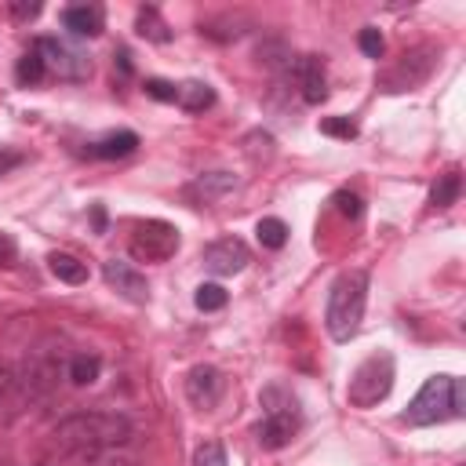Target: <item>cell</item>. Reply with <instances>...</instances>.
I'll return each instance as SVG.
<instances>
[{
    "mask_svg": "<svg viewBox=\"0 0 466 466\" xmlns=\"http://www.w3.org/2000/svg\"><path fill=\"white\" fill-rule=\"evenodd\" d=\"M131 433H135L131 419L120 411H73L51 430V441L62 455H87V451L124 448Z\"/></svg>",
    "mask_w": 466,
    "mask_h": 466,
    "instance_id": "obj_1",
    "label": "cell"
},
{
    "mask_svg": "<svg viewBox=\"0 0 466 466\" xmlns=\"http://www.w3.org/2000/svg\"><path fill=\"white\" fill-rule=\"evenodd\" d=\"M364 306H368V273L364 269H350L342 273L331 291H328V306H324V328L335 342H350L364 320Z\"/></svg>",
    "mask_w": 466,
    "mask_h": 466,
    "instance_id": "obj_2",
    "label": "cell"
},
{
    "mask_svg": "<svg viewBox=\"0 0 466 466\" xmlns=\"http://www.w3.org/2000/svg\"><path fill=\"white\" fill-rule=\"evenodd\" d=\"M462 415V382L455 375H430L422 382V390L411 397L404 422L411 426H433L444 419H459Z\"/></svg>",
    "mask_w": 466,
    "mask_h": 466,
    "instance_id": "obj_3",
    "label": "cell"
},
{
    "mask_svg": "<svg viewBox=\"0 0 466 466\" xmlns=\"http://www.w3.org/2000/svg\"><path fill=\"white\" fill-rule=\"evenodd\" d=\"M393 390V353H371L364 357L353 375H350V386H346V397L353 408H371L379 400H386V393Z\"/></svg>",
    "mask_w": 466,
    "mask_h": 466,
    "instance_id": "obj_4",
    "label": "cell"
},
{
    "mask_svg": "<svg viewBox=\"0 0 466 466\" xmlns=\"http://www.w3.org/2000/svg\"><path fill=\"white\" fill-rule=\"evenodd\" d=\"M33 51L44 58V69L55 73L58 80H87L91 76V58L58 36H40L33 44Z\"/></svg>",
    "mask_w": 466,
    "mask_h": 466,
    "instance_id": "obj_5",
    "label": "cell"
},
{
    "mask_svg": "<svg viewBox=\"0 0 466 466\" xmlns=\"http://www.w3.org/2000/svg\"><path fill=\"white\" fill-rule=\"evenodd\" d=\"M127 248H131V255L138 262H164V258H171L178 251V229L171 222H160V218L138 222Z\"/></svg>",
    "mask_w": 466,
    "mask_h": 466,
    "instance_id": "obj_6",
    "label": "cell"
},
{
    "mask_svg": "<svg viewBox=\"0 0 466 466\" xmlns=\"http://www.w3.org/2000/svg\"><path fill=\"white\" fill-rule=\"evenodd\" d=\"M433 66H437V47H411V51H404V55L382 73V87H386V91H411V87H419L422 80H430Z\"/></svg>",
    "mask_w": 466,
    "mask_h": 466,
    "instance_id": "obj_7",
    "label": "cell"
},
{
    "mask_svg": "<svg viewBox=\"0 0 466 466\" xmlns=\"http://www.w3.org/2000/svg\"><path fill=\"white\" fill-rule=\"evenodd\" d=\"M58 368H62V353L55 357L51 350H36L29 360H25V371L15 375V386H22V393L29 400H40L51 393L55 379H58Z\"/></svg>",
    "mask_w": 466,
    "mask_h": 466,
    "instance_id": "obj_8",
    "label": "cell"
},
{
    "mask_svg": "<svg viewBox=\"0 0 466 466\" xmlns=\"http://www.w3.org/2000/svg\"><path fill=\"white\" fill-rule=\"evenodd\" d=\"M251 262V251L240 237H218L204 248V269L215 277H233Z\"/></svg>",
    "mask_w": 466,
    "mask_h": 466,
    "instance_id": "obj_9",
    "label": "cell"
},
{
    "mask_svg": "<svg viewBox=\"0 0 466 466\" xmlns=\"http://www.w3.org/2000/svg\"><path fill=\"white\" fill-rule=\"evenodd\" d=\"M222 386H226V379H222V371L211 368V364H197V368H189V375H186V397H189V404H197V408H215L218 397H222Z\"/></svg>",
    "mask_w": 466,
    "mask_h": 466,
    "instance_id": "obj_10",
    "label": "cell"
},
{
    "mask_svg": "<svg viewBox=\"0 0 466 466\" xmlns=\"http://www.w3.org/2000/svg\"><path fill=\"white\" fill-rule=\"evenodd\" d=\"M102 277H106V284H109V288H116L127 302H146V299H149V284H146V277H142L131 262L109 258V262L102 266Z\"/></svg>",
    "mask_w": 466,
    "mask_h": 466,
    "instance_id": "obj_11",
    "label": "cell"
},
{
    "mask_svg": "<svg viewBox=\"0 0 466 466\" xmlns=\"http://www.w3.org/2000/svg\"><path fill=\"white\" fill-rule=\"evenodd\" d=\"M295 80H299V91H302V98L309 106L328 98V76H324V62L317 55H302L295 62Z\"/></svg>",
    "mask_w": 466,
    "mask_h": 466,
    "instance_id": "obj_12",
    "label": "cell"
},
{
    "mask_svg": "<svg viewBox=\"0 0 466 466\" xmlns=\"http://www.w3.org/2000/svg\"><path fill=\"white\" fill-rule=\"evenodd\" d=\"M299 430V411H266V419L258 422V444L262 448H284Z\"/></svg>",
    "mask_w": 466,
    "mask_h": 466,
    "instance_id": "obj_13",
    "label": "cell"
},
{
    "mask_svg": "<svg viewBox=\"0 0 466 466\" xmlns=\"http://www.w3.org/2000/svg\"><path fill=\"white\" fill-rule=\"evenodd\" d=\"M229 189H237V175H229V171H208V175H200V178H193L186 186V197L197 200V204H215Z\"/></svg>",
    "mask_w": 466,
    "mask_h": 466,
    "instance_id": "obj_14",
    "label": "cell"
},
{
    "mask_svg": "<svg viewBox=\"0 0 466 466\" xmlns=\"http://www.w3.org/2000/svg\"><path fill=\"white\" fill-rule=\"evenodd\" d=\"M102 7L95 4H73L62 11V25L73 33V36H98L102 33Z\"/></svg>",
    "mask_w": 466,
    "mask_h": 466,
    "instance_id": "obj_15",
    "label": "cell"
},
{
    "mask_svg": "<svg viewBox=\"0 0 466 466\" xmlns=\"http://www.w3.org/2000/svg\"><path fill=\"white\" fill-rule=\"evenodd\" d=\"M135 146H138V135L135 131H109V135H102L98 142H91V157H102V160H116V157H127V153H135Z\"/></svg>",
    "mask_w": 466,
    "mask_h": 466,
    "instance_id": "obj_16",
    "label": "cell"
},
{
    "mask_svg": "<svg viewBox=\"0 0 466 466\" xmlns=\"http://www.w3.org/2000/svg\"><path fill=\"white\" fill-rule=\"evenodd\" d=\"M47 266H51V273H55L58 280H66V284H84V280H87V262H80V258L69 255V251H51V255H47Z\"/></svg>",
    "mask_w": 466,
    "mask_h": 466,
    "instance_id": "obj_17",
    "label": "cell"
},
{
    "mask_svg": "<svg viewBox=\"0 0 466 466\" xmlns=\"http://www.w3.org/2000/svg\"><path fill=\"white\" fill-rule=\"evenodd\" d=\"M135 33L146 36V40H153V44H167V40H171V29H167V22L160 18L157 7H138V15H135Z\"/></svg>",
    "mask_w": 466,
    "mask_h": 466,
    "instance_id": "obj_18",
    "label": "cell"
},
{
    "mask_svg": "<svg viewBox=\"0 0 466 466\" xmlns=\"http://www.w3.org/2000/svg\"><path fill=\"white\" fill-rule=\"evenodd\" d=\"M175 102L182 109H189V113H200V109L215 106V91L204 80H186V84H178V98Z\"/></svg>",
    "mask_w": 466,
    "mask_h": 466,
    "instance_id": "obj_19",
    "label": "cell"
},
{
    "mask_svg": "<svg viewBox=\"0 0 466 466\" xmlns=\"http://www.w3.org/2000/svg\"><path fill=\"white\" fill-rule=\"evenodd\" d=\"M98 371H102V360L95 357V353H76L73 360H69V382L73 386H91L95 379H98Z\"/></svg>",
    "mask_w": 466,
    "mask_h": 466,
    "instance_id": "obj_20",
    "label": "cell"
},
{
    "mask_svg": "<svg viewBox=\"0 0 466 466\" xmlns=\"http://www.w3.org/2000/svg\"><path fill=\"white\" fill-rule=\"evenodd\" d=\"M44 76H47L44 58H40L36 51H25V55L18 58V66H15V80H18L22 87H29V84H40Z\"/></svg>",
    "mask_w": 466,
    "mask_h": 466,
    "instance_id": "obj_21",
    "label": "cell"
},
{
    "mask_svg": "<svg viewBox=\"0 0 466 466\" xmlns=\"http://www.w3.org/2000/svg\"><path fill=\"white\" fill-rule=\"evenodd\" d=\"M459 189H462L459 171H448V175H441V182L433 186L430 204H433V208H451V204H455V197H459Z\"/></svg>",
    "mask_w": 466,
    "mask_h": 466,
    "instance_id": "obj_22",
    "label": "cell"
},
{
    "mask_svg": "<svg viewBox=\"0 0 466 466\" xmlns=\"http://www.w3.org/2000/svg\"><path fill=\"white\" fill-rule=\"evenodd\" d=\"M255 237H258V244L262 248H284L288 244V226L280 222V218H258V226H255Z\"/></svg>",
    "mask_w": 466,
    "mask_h": 466,
    "instance_id": "obj_23",
    "label": "cell"
},
{
    "mask_svg": "<svg viewBox=\"0 0 466 466\" xmlns=\"http://www.w3.org/2000/svg\"><path fill=\"white\" fill-rule=\"evenodd\" d=\"M226 299H229V295H226V288H222V284H211V280H208V284H200V288H197V295H193L197 309H204V313L222 309V306H226Z\"/></svg>",
    "mask_w": 466,
    "mask_h": 466,
    "instance_id": "obj_24",
    "label": "cell"
},
{
    "mask_svg": "<svg viewBox=\"0 0 466 466\" xmlns=\"http://www.w3.org/2000/svg\"><path fill=\"white\" fill-rule=\"evenodd\" d=\"M80 459V466H135L131 455H120L116 448H106V451H87V455H73Z\"/></svg>",
    "mask_w": 466,
    "mask_h": 466,
    "instance_id": "obj_25",
    "label": "cell"
},
{
    "mask_svg": "<svg viewBox=\"0 0 466 466\" xmlns=\"http://www.w3.org/2000/svg\"><path fill=\"white\" fill-rule=\"evenodd\" d=\"M320 135H331V138H357V124L350 116H324L320 120Z\"/></svg>",
    "mask_w": 466,
    "mask_h": 466,
    "instance_id": "obj_26",
    "label": "cell"
},
{
    "mask_svg": "<svg viewBox=\"0 0 466 466\" xmlns=\"http://www.w3.org/2000/svg\"><path fill=\"white\" fill-rule=\"evenodd\" d=\"M193 466H229V462H226V451H222L218 441H204L193 451Z\"/></svg>",
    "mask_w": 466,
    "mask_h": 466,
    "instance_id": "obj_27",
    "label": "cell"
},
{
    "mask_svg": "<svg viewBox=\"0 0 466 466\" xmlns=\"http://www.w3.org/2000/svg\"><path fill=\"white\" fill-rule=\"evenodd\" d=\"M146 95H149V98H157V102H175V98H178V87H175L171 80L153 76V80H146Z\"/></svg>",
    "mask_w": 466,
    "mask_h": 466,
    "instance_id": "obj_28",
    "label": "cell"
},
{
    "mask_svg": "<svg viewBox=\"0 0 466 466\" xmlns=\"http://www.w3.org/2000/svg\"><path fill=\"white\" fill-rule=\"evenodd\" d=\"M357 44H360V51H364L368 58H379V55H382V33H379L375 25H368V29H360V36H357Z\"/></svg>",
    "mask_w": 466,
    "mask_h": 466,
    "instance_id": "obj_29",
    "label": "cell"
},
{
    "mask_svg": "<svg viewBox=\"0 0 466 466\" xmlns=\"http://www.w3.org/2000/svg\"><path fill=\"white\" fill-rule=\"evenodd\" d=\"M335 208H339V215L357 218V215H360V197L350 193V189H339V193H335Z\"/></svg>",
    "mask_w": 466,
    "mask_h": 466,
    "instance_id": "obj_30",
    "label": "cell"
},
{
    "mask_svg": "<svg viewBox=\"0 0 466 466\" xmlns=\"http://www.w3.org/2000/svg\"><path fill=\"white\" fill-rule=\"evenodd\" d=\"M25 157L18 153V149H11V146H0V175H7V171H15L18 164H22Z\"/></svg>",
    "mask_w": 466,
    "mask_h": 466,
    "instance_id": "obj_31",
    "label": "cell"
},
{
    "mask_svg": "<svg viewBox=\"0 0 466 466\" xmlns=\"http://www.w3.org/2000/svg\"><path fill=\"white\" fill-rule=\"evenodd\" d=\"M15 255H18V244H15V237L0 233V266H11V262H15Z\"/></svg>",
    "mask_w": 466,
    "mask_h": 466,
    "instance_id": "obj_32",
    "label": "cell"
},
{
    "mask_svg": "<svg viewBox=\"0 0 466 466\" xmlns=\"http://www.w3.org/2000/svg\"><path fill=\"white\" fill-rule=\"evenodd\" d=\"M11 15H15V18H36V15H40V4H36V0H33V4L15 0V4H11Z\"/></svg>",
    "mask_w": 466,
    "mask_h": 466,
    "instance_id": "obj_33",
    "label": "cell"
},
{
    "mask_svg": "<svg viewBox=\"0 0 466 466\" xmlns=\"http://www.w3.org/2000/svg\"><path fill=\"white\" fill-rule=\"evenodd\" d=\"M11 390H15V371H11V368L0 360V400H4Z\"/></svg>",
    "mask_w": 466,
    "mask_h": 466,
    "instance_id": "obj_34",
    "label": "cell"
}]
</instances>
